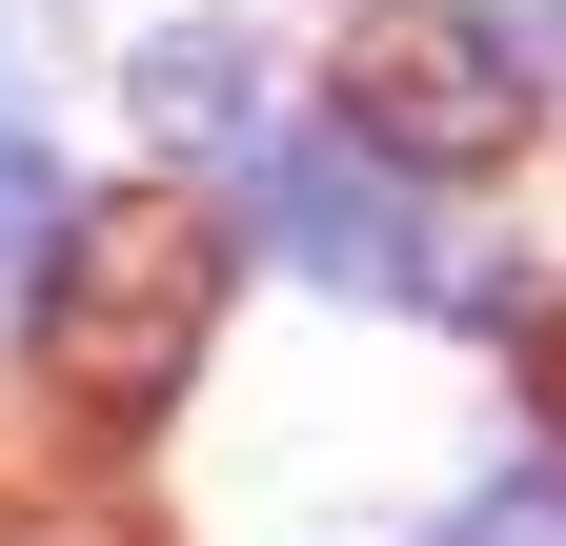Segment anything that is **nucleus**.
I'll return each instance as SVG.
<instances>
[{
  "label": "nucleus",
  "instance_id": "1",
  "mask_svg": "<svg viewBox=\"0 0 566 546\" xmlns=\"http://www.w3.org/2000/svg\"><path fill=\"white\" fill-rule=\"evenodd\" d=\"M202 324H223V223L202 202H82L41 263V385L102 405V426H142V405H182Z\"/></svg>",
  "mask_w": 566,
  "mask_h": 546
},
{
  "label": "nucleus",
  "instance_id": "2",
  "mask_svg": "<svg viewBox=\"0 0 566 546\" xmlns=\"http://www.w3.org/2000/svg\"><path fill=\"white\" fill-rule=\"evenodd\" d=\"M344 143H365L385 182L405 162H506L526 143V41L506 0H405V21L344 41Z\"/></svg>",
  "mask_w": 566,
  "mask_h": 546
},
{
  "label": "nucleus",
  "instance_id": "3",
  "mask_svg": "<svg viewBox=\"0 0 566 546\" xmlns=\"http://www.w3.org/2000/svg\"><path fill=\"white\" fill-rule=\"evenodd\" d=\"M243 182H263V243L304 263V284H405V304H446V243L405 223V182H385L365 143H263Z\"/></svg>",
  "mask_w": 566,
  "mask_h": 546
},
{
  "label": "nucleus",
  "instance_id": "4",
  "mask_svg": "<svg viewBox=\"0 0 566 546\" xmlns=\"http://www.w3.org/2000/svg\"><path fill=\"white\" fill-rule=\"evenodd\" d=\"M142 122H163L182 162H263V41H223V21L142 41Z\"/></svg>",
  "mask_w": 566,
  "mask_h": 546
},
{
  "label": "nucleus",
  "instance_id": "5",
  "mask_svg": "<svg viewBox=\"0 0 566 546\" xmlns=\"http://www.w3.org/2000/svg\"><path fill=\"white\" fill-rule=\"evenodd\" d=\"M61 223H82L61 143H41V122H0V284H21V263H61Z\"/></svg>",
  "mask_w": 566,
  "mask_h": 546
},
{
  "label": "nucleus",
  "instance_id": "6",
  "mask_svg": "<svg viewBox=\"0 0 566 546\" xmlns=\"http://www.w3.org/2000/svg\"><path fill=\"white\" fill-rule=\"evenodd\" d=\"M446 546H566V465H526V486H465Z\"/></svg>",
  "mask_w": 566,
  "mask_h": 546
}]
</instances>
